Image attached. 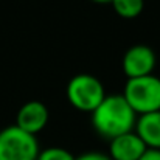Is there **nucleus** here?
<instances>
[{
  "label": "nucleus",
  "mask_w": 160,
  "mask_h": 160,
  "mask_svg": "<svg viewBox=\"0 0 160 160\" xmlns=\"http://www.w3.org/2000/svg\"><path fill=\"white\" fill-rule=\"evenodd\" d=\"M121 67L128 79L152 75L156 67V53L148 45H134L124 53Z\"/></svg>",
  "instance_id": "nucleus-5"
},
{
  "label": "nucleus",
  "mask_w": 160,
  "mask_h": 160,
  "mask_svg": "<svg viewBox=\"0 0 160 160\" xmlns=\"http://www.w3.org/2000/svg\"><path fill=\"white\" fill-rule=\"evenodd\" d=\"M39 143L36 135H31L16 124L0 131V160H38Z\"/></svg>",
  "instance_id": "nucleus-4"
},
{
  "label": "nucleus",
  "mask_w": 160,
  "mask_h": 160,
  "mask_svg": "<svg viewBox=\"0 0 160 160\" xmlns=\"http://www.w3.org/2000/svg\"><path fill=\"white\" fill-rule=\"evenodd\" d=\"M38 160H75V156L65 148L52 146V148L39 151Z\"/></svg>",
  "instance_id": "nucleus-10"
},
{
  "label": "nucleus",
  "mask_w": 160,
  "mask_h": 160,
  "mask_svg": "<svg viewBox=\"0 0 160 160\" xmlns=\"http://www.w3.org/2000/svg\"><path fill=\"white\" fill-rule=\"evenodd\" d=\"M138 160H160V149H146Z\"/></svg>",
  "instance_id": "nucleus-12"
},
{
  "label": "nucleus",
  "mask_w": 160,
  "mask_h": 160,
  "mask_svg": "<svg viewBox=\"0 0 160 160\" xmlns=\"http://www.w3.org/2000/svg\"><path fill=\"white\" fill-rule=\"evenodd\" d=\"M121 95L137 115L157 112L160 110V78L154 75L131 78Z\"/></svg>",
  "instance_id": "nucleus-2"
},
{
  "label": "nucleus",
  "mask_w": 160,
  "mask_h": 160,
  "mask_svg": "<svg viewBox=\"0 0 160 160\" xmlns=\"http://www.w3.org/2000/svg\"><path fill=\"white\" fill-rule=\"evenodd\" d=\"M92 2H95V3H100V5H106V3H110L112 0H92Z\"/></svg>",
  "instance_id": "nucleus-13"
},
{
  "label": "nucleus",
  "mask_w": 160,
  "mask_h": 160,
  "mask_svg": "<svg viewBox=\"0 0 160 160\" xmlns=\"http://www.w3.org/2000/svg\"><path fill=\"white\" fill-rule=\"evenodd\" d=\"M75 160H112V159L109 157V154H104V152L89 151V152H84L81 156H76Z\"/></svg>",
  "instance_id": "nucleus-11"
},
{
  "label": "nucleus",
  "mask_w": 160,
  "mask_h": 160,
  "mask_svg": "<svg viewBox=\"0 0 160 160\" xmlns=\"http://www.w3.org/2000/svg\"><path fill=\"white\" fill-rule=\"evenodd\" d=\"M90 115L93 129L106 140L134 131L137 121V113L123 95H106Z\"/></svg>",
  "instance_id": "nucleus-1"
},
{
  "label": "nucleus",
  "mask_w": 160,
  "mask_h": 160,
  "mask_svg": "<svg viewBox=\"0 0 160 160\" xmlns=\"http://www.w3.org/2000/svg\"><path fill=\"white\" fill-rule=\"evenodd\" d=\"M135 134L149 149H160V110L137 117Z\"/></svg>",
  "instance_id": "nucleus-8"
},
{
  "label": "nucleus",
  "mask_w": 160,
  "mask_h": 160,
  "mask_svg": "<svg viewBox=\"0 0 160 160\" xmlns=\"http://www.w3.org/2000/svg\"><path fill=\"white\" fill-rule=\"evenodd\" d=\"M146 149V145L135 134V131L109 140V157L112 160H138Z\"/></svg>",
  "instance_id": "nucleus-7"
},
{
  "label": "nucleus",
  "mask_w": 160,
  "mask_h": 160,
  "mask_svg": "<svg viewBox=\"0 0 160 160\" xmlns=\"http://www.w3.org/2000/svg\"><path fill=\"white\" fill-rule=\"evenodd\" d=\"M67 100L72 106L81 112L92 113L100 103L106 98L104 86L103 82L89 73H79L75 75L65 89Z\"/></svg>",
  "instance_id": "nucleus-3"
},
{
  "label": "nucleus",
  "mask_w": 160,
  "mask_h": 160,
  "mask_svg": "<svg viewBox=\"0 0 160 160\" xmlns=\"http://www.w3.org/2000/svg\"><path fill=\"white\" fill-rule=\"evenodd\" d=\"M48 118L50 112L47 104L39 100H31L19 109L16 115V126L31 135H36L47 126Z\"/></svg>",
  "instance_id": "nucleus-6"
},
{
  "label": "nucleus",
  "mask_w": 160,
  "mask_h": 160,
  "mask_svg": "<svg viewBox=\"0 0 160 160\" xmlns=\"http://www.w3.org/2000/svg\"><path fill=\"white\" fill-rule=\"evenodd\" d=\"M110 5L113 11L123 19H135L145 8L143 0H112Z\"/></svg>",
  "instance_id": "nucleus-9"
}]
</instances>
